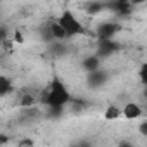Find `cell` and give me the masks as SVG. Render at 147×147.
I'll return each mask as SVG.
<instances>
[{"mask_svg":"<svg viewBox=\"0 0 147 147\" xmlns=\"http://www.w3.org/2000/svg\"><path fill=\"white\" fill-rule=\"evenodd\" d=\"M71 102V94L67 87L61 82V78H52L45 95H43V104L47 107H66Z\"/></svg>","mask_w":147,"mask_h":147,"instance_id":"1","label":"cell"},{"mask_svg":"<svg viewBox=\"0 0 147 147\" xmlns=\"http://www.w3.org/2000/svg\"><path fill=\"white\" fill-rule=\"evenodd\" d=\"M57 21L62 24V28L66 30L67 36L73 38V36H78V35H85V26L80 23V19L75 16V12L69 11V9H64L61 12V16L57 18Z\"/></svg>","mask_w":147,"mask_h":147,"instance_id":"2","label":"cell"},{"mask_svg":"<svg viewBox=\"0 0 147 147\" xmlns=\"http://www.w3.org/2000/svg\"><path fill=\"white\" fill-rule=\"evenodd\" d=\"M119 31V26L116 23H100L97 26V40H107V38H114V35Z\"/></svg>","mask_w":147,"mask_h":147,"instance_id":"3","label":"cell"},{"mask_svg":"<svg viewBox=\"0 0 147 147\" xmlns=\"http://www.w3.org/2000/svg\"><path fill=\"white\" fill-rule=\"evenodd\" d=\"M107 73L102 71V69H97V71H92L88 73V76H87V85L90 88H100L104 83H107Z\"/></svg>","mask_w":147,"mask_h":147,"instance_id":"4","label":"cell"},{"mask_svg":"<svg viewBox=\"0 0 147 147\" xmlns=\"http://www.w3.org/2000/svg\"><path fill=\"white\" fill-rule=\"evenodd\" d=\"M97 54L100 57H107L111 54H114L119 49V43L114 42V38H107V40H97Z\"/></svg>","mask_w":147,"mask_h":147,"instance_id":"5","label":"cell"},{"mask_svg":"<svg viewBox=\"0 0 147 147\" xmlns=\"http://www.w3.org/2000/svg\"><path fill=\"white\" fill-rule=\"evenodd\" d=\"M142 114H144V111L137 102H126L123 106V116L126 119H138Z\"/></svg>","mask_w":147,"mask_h":147,"instance_id":"6","label":"cell"},{"mask_svg":"<svg viewBox=\"0 0 147 147\" xmlns=\"http://www.w3.org/2000/svg\"><path fill=\"white\" fill-rule=\"evenodd\" d=\"M49 30H50V35H52L54 42H66V40L69 38L67 33H66V30L62 28V24H61L59 21L50 23V24H49Z\"/></svg>","mask_w":147,"mask_h":147,"instance_id":"7","label":"cell"},{"mask_svg":"<svg viewBox=\"0 0 147 147\" xmlns=\"http://www.w3.org/2000/svg\"><path fill=\"white\" fill-rule=\"evenodd\" d=\"M100 61H102V57H100L99 54H92V55H87V57L82 61V66H83V69H85L87 73H92V71L100 69Z\"/></svg>","mask_w":147,"mask_h":147,"instance_id":"8","label":"cell"},{"mask_svg":"<svg viewBox=\"0 0 147 147\" xmlns=\"http://www.w3.org/2000/svg\"><path fill=\"white\" fill-rule=\"evenodd\" d=\"M113 9H114V12H118L119 16H128V14H131V11H133V4L131 2H114V5H113Z\"/></svg>","mask_w":147,"mask_h":147,"instance_id":"9","label":"cell"},{"mask_svg":"<svg viewBox=\"0 0 147 147\" xmlns=\"http://www.w3.org/2000/svg\"><path fill=\"white\" fill-rule=\"evenodd\" d=\"M11 92H14V85H12L11 78L0 76V95H2V97H7Z\"/></svg>","mask_w":147,"mask_h":147,"instance_id":"10","label":"cell"},{"mask_svg":"<svg viewBox=\"0 0 147 147\" xmlns=\"http://www.w3.org/2000/svg\"><path fill=\"white\" fill-rule=\"evenodd\" d=\"M119 116H123V109H119V107H116V106H109V107L104 111V119H107V121L118 119Z\"/></svg>","mask_w":147,"mask_h":147,"instance_id":"11","label":"cell"},{"mask_svg":"<svg viewBox=\"0 0 147 147\" xmlns=\"http://www.w3.org/2000/svg\"><path fill=\"white\" fill-rule=\"evenodd\" d=\"M19 106L24 107V109L33 107V106H35V97H33L31 94H24V95L21 97V100H19Z\"/></svg>","mask_w":147,"mask_h":147,"instance_id":"12","label":"cell"},{"mask_svg":"<svg viewBox=\"0 0 147 147\" xmlns=\"http://www.w3.org/2000/svg\"><path fill=\"white\" fill-rule=\"evenodd\" d=\"M102 9H104V4H100V2H92V4L87 5V12L92 14V16H94V14H100Z\"/></svg>","mask_w":147,"mask_h":147,"instance_id":"13","label":"cell"},{"mask_svg":"<svg viewBox=\"0 0 147 147\" xmlns=\"http://www.w3.org/2000/svg\"><path fill=\"white\" fill-rule=\"evenodd\" d=\"M138 80L144 87H147V62H144L138 69Z\"/></svg>","mask_w":147,"mask_h":147,"instance_id":"14","label":"cell"},{"mask_svg":"<svg viewBox=\"0 0 147 147\" xmlns=\"http://www.w3.org/2000/svg\"><path fill=\"white\" fill-rule=\"evenodd\" d=\"M12 42H16V43H24V36H23V33H21L19 30L14 31V35H12Z\"/></svg>","mask_w":147,"mask_h":147,"instance_id":"15","label":"cell"},{"mask_svg":"<svg viewBox=\"0 0 147 147\" xmlns=\"http://www.w3.org/2000/svg\"><path fill=\"white\" fill-rule=\"evenodd\" d=\"M16 145H18V147H33V145H35V142H33L31 138H23V140H19Z\"/></svg>","mask_w":147,"mask_h":147,"instance_id":"16","label":"cell"},{"mask_svg":"<svg viewBox=\"0 0 147 147\" xmlns=\"http://www.w3.org/2000/svg\"><path fill=\"white\" fill-rule=\"evenodd\" d=\"M138 133H140V135H144V137H147V119H145V121H142V123L138 125Z\"/></svg>","mask_w":147,"mask_h":147,"instance_id":"17","label":"cell"},{"mask_svg":"<svg viewBox=\"0 0 147 147\" xmlns=\"http://www.w3.org/2000/svg\"><path fill=\"white\" fill-rule=\"evenodd\" d=\"M0 38H2V40H4V42H5V40H7V28H5V26H4V28H2V31H0Z\"/></svg>","mask_w":147,"mask_h":147,"instance_id":"18","label":"cell"},{"mask_svg":"<svg viewBox=\"0 0 147 147\" xmlns=\"http://www.w3.org/2000/svg\"><path fill=\"white\" fill-rule=\"evenodd\" d=\"M144 2H145V0H131L133 5H140V4H144Z\"/></svg>","mask_w":147,"mask_h":147,"instance_id":"19","label":"cell"},{"mask_svg":"<svg viewBox=\"0 0 147 147\" xmlns=\"http://www.w3.org/2000/svg\"><path fill=\"white\" fill-rule=\"evenodd\" d=\"M142 95H144V99H145V100H147V87H145V88H144V92H142Z\"/></svg>","mask_w":147,"mask_h":147,"instance_id":"20","label":"cell"},{"mask_svg":"<svg viewBox=\"0 0 147 147\" xmlns=\"http://www.w3.org/2000/svg\"><path fill=\"white\" fill-rule=\"evenodd\" d=\"M118 2H131V0H118Z\"/></svg>","mask_w":147,"mask_h":147,"instance_id":"21","label":"cell"}]
</instances>
